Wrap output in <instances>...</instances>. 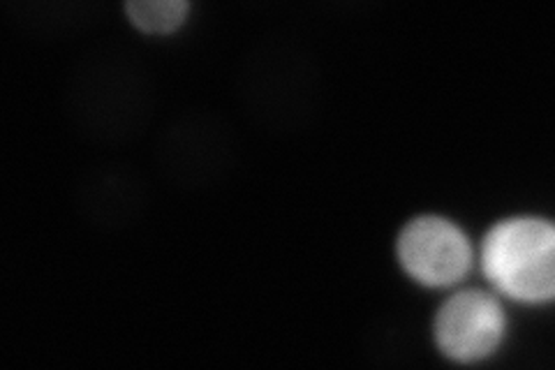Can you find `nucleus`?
Listing matches in <instances>:
<instances>
[{"label": "nucleus", "instance_id": "f257e3e1", "mask_svg": "<svg viewBox=\"0 0 555 370\" xmlns=\"http://www.w3.org/2000/svg\"><path fill=\"white\" fill-rule=\"evenodd\" d=\"M481 269L498 292L516 302H551L555 294L553 225L534 216L495 222L481 241Z\"/></svg>", "mask_w": 555, "mask_h": 370}, {"label": "nucleus", "instance_id": "f03ea898", "mask_svg": "<svg viewBox=\"0 0 555 370\" xmlns=\"http://www.w3.org/2000/svg\"><path fill=\"white\" fill-rule=\"evenodd\" d=\"M401 267L426 288L456 285L473 267L470 241L463 229L440 216L410 220L396 241Z\"/></svg>", "mask_w": 555, "mask_h": 370}, {"label": "nucleus", "instance_id": "7ed1b4c3", "mask_svg": "<svg viewBox=\"0 0 555 370\" xmlns=\"http://www.w3.org/2000/svg\"><path fill=\"white\" fill-rule=\"evenodd\" d=\"M505 310L493 294L465 290L440 306L433 333L444 357L473 363L493 355L505 336Z\"/></svg>", "mask_w": 555, "mask_h": 370}, {"label": "nucleus", "instance_id": "20e7f679", "mask_svg": "<svg viewBox=\"0 0 555 370\" xmlns=\"http://www.w3.org/2000/svg\"><path fill=\"white\" fill-rule=\"evenodd\" d=\"M188 10L190 5L181 0H137V3L126 5L130 22L139 30L153 35L177 30L188 16Z\"/></svg>", "mask_w": 555, "mask_h": 370}]
</instances>
